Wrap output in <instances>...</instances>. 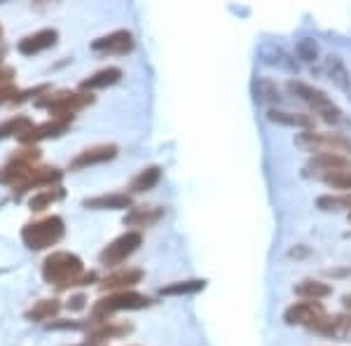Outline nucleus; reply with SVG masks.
<instances>
[{"mask_svg":"<svg viewBox=\"0 0 351 346\" xmlns=\"http://www.w3.org/2000/svg\"><path fill=\"white\" fill-rule=\"evenodd\" d=\"M141 279H143V271L141 269H117L106 276L99 286H101V291L124 293V291H129V288H134L136 283H141Z\"/></svg>","mask_w":351,"mask_h":346,"instance_id":"obj_15","label":"nucleus"},{"mask_svg":"<svg viewBox=\"0 0 351 346\" xmlns=\"http://www.w3.org/2000/svg\"><path fill=\"white\" fill-rule=\"evenodd\" d=\"M73 124L71 117H52V120L43 122V124H33L31 129L19 136V140L24 145H36L38 140H45V138H56V136L66 134L68 127Z\"/></svg>","mask_w":351,"mask_h":346,"instance_id":"obj_9","label":"nucleus"},{"mask_svg":"<svg viewBox=\"0 0 351 346\" xmlns=\"http://www.w3.org/2000/svg\"><path fill=\"white\" fill-rule=\"evenodd\" d=\"M162 180V169L160 166H148L143 169L136 178L132 180V185H129V190L134 192V195H143V192L152 190L157 183Z\"/></svg>","mask_w":351,"mask_h":346,"instance_id":"obj_24","label":"nucleus"},{"mask_svg":"<svg viewBox=\"0 0 351 346\" xmlns=\"http://www.w3.org/2000/svg\"><path fill=\"white\" fill-rule=\"evenodd\" d=\"M66 306L71 311H82L84 306H87V297H84L82 293H77V295H71V299L66 302Z\"/></svg>","mask_w":351,"mask_h":346,"instance_id":"obj_35","label":"nucleus"},{"mask_svg":"<svg viewBox=\"0 0 351 346\" xmlns=\"http://www.w3.org/2000/svg\"><path fill=\"white\" fill-rule=\"evenodd\" d=\"M316 203L324 211H342V197H319Z\"/></svg>","mask_w":351,"mask_h":346,"instance_id":"obj_33","label":"nucleus"},{"mask_svg":"<svg viewBox=\"0 0 351 346\" xmlns=\"http://www.w3.org/2000/svg\"><path fill=\"white\" fill-rule=\"evenodd\" d=\"M253 94H256V101L260 103H279L281 101V92L276 87V82H271L269 77H258L253 82Z\"/></svg>","mask_w":351,"mask_h":346,"instance_id":"obj_26","label":"nucleus"},{"mask_svg":"<svg viewBox=\"0 0 351 346\" xmlns=\"http://www.w3.org/2000/svg\"><path fill=\"white\" fill-rule=\"evenodd\" d=\"M94 103V96L89 92H47L45 96L36 101L38 108H45V110L52 112V117H71L75 115L77 110H82V108L92 106Z\"/></svg>","mask_w":351,"mask_h":346,"instance_id":"obj_4","label":"nucleus"},{"mask_svg":"<svg viewBox=\"0 0 351 346\" xmlns=\"http://www.w3.org/2000/svg\"><path fill=\"white\" fill-rule=\"evenodd\" d=\"M82 206L96 208V211H122V208H132V195H127V192L99 195V197H92V199H84Z\"/></svg>","mask_w":351,"mask_h":346,"instance_id":"obj_16","label":"nucleus"},{"mask_svg":"<svg viewBox=\"0 0 351 346\" xmlns=\"http://www.w3.org/2000/svg\"><path fill=\"white\" fill-rule=\"evenodd\" d=\"M33 127V120L26 115H16V117H10V120L0 122V140L10 138V136H24L28 129Z\"/></svg>","mask_w":351,"mask_h":346,"instance_id":"obj_27","label":"nucleus"},{"mask_svg":"<svg viewBox=\"0 0 351 346\" xmlns=\"http://www.w3.org/2000/svg\"><path fill=\"white\" fill-rule=\"evenodd\" d=\"M61 178H64V173H61L56 166H36L33 175L19 187V190H16V195L21 197V195H26V192H31V190H40V187H54V185L61 183Z\"/></svg>","mask_w":351,"mask_h":346,"instance_id":"obj_14","label":"nucleus"},{"mask_svg":"<svg viewBox=\"0 0 351 346\" xmlns=\"http://www.w3.org/2000/svg\"><path fill=\"white\" fill-rule=\"evenodd\" d=\"M75 346H94V344H89V342H87V344H75Z\"/></svg>","mask_w":351,"mask_h":346,"instance_id":"obj_39","label":"nucleus"},{"mask_svg":"<svg viewBox=\"0 0 351 346\" xmlns=\"http://www.w3.org/2000/svg\"><path fill=\"white\" fill-rule=\"evenodd\" d=\"M47 328H49V330H82V328H87V323H80V321H52Z\"/></svg>","mask_w":351,"mask_h":346,"instance_id":"obj_32","label":"nucleus"},{"mask_svg":"<svg viewBox=\"0 0 351 346\" xmlns=\"http://www.w3.org/2000/svg\"><path fill=\"white\" fill-rule=\"evenodd\" d=\"M66 197L64 187L61 185H54V187H45V190L36 192V195L28 199V208H31L33 213H43L45 208H49L52 203L61 201Z\"/></svg>","mask_w":351,"mask_h":346,"instance_id":"obj_21","label":"nucleus"},{"mask_svg":"<svg viewBox=\"0 0 351 346\" xmlns=\"http://www.w3.org/2000/svg\"><path fill=\"white\" fill-rule=\"evenodd\" d=\"M324 180H326V185H330V187H332V190H344V192H349V190H351V171L326 175Z\"/></svg>","mask_w":351,"mask_h":346,"instance_id":"obj_31","label":"nucleus"},{"mask_svg":"<svg viewBox=\"0 0 351 346\" xmlns=\"http://www.w3.org/2000/svg\"><path fill=\"white\" fill-rule=\"evenodd\" d=\"M10 160L24 162V164H36L38 160H40V147H38V145H24L21 150H16Z\"/></svg>","mask_w":351,"mask_h":346,"instance_id":"obj_29","label":"nucleus"},{"mask_svg":"<svg viewBox=\"0 0 351 346\" xmlns=\"http://www.w3.org/2000/svg\"><path fill=\"white\" fill-rule=\"evenodd\" d=\"M288 92H291L295 99L304 101L307 106L314 108V112L321 117L324 122L328 124H347V117H344V112L339 110V108L332 103L330 99H328L326 92H321V89L311 87V84L302 82V80H291L286 84Z\"/></svg>","mask_w":351,"mask_h":346,"instance_id":"obj_3","label":"nucleus"},{"mask_svg":"<svg viewBox=\"0 0 351 346\" xmlns=\"http://www.w3.org/2000/svg\"><path fill=\"white\" fill-rule=\"evenodd\" d=\"M56 40H59V31H56V28H43V31H36V33H31V36L21 38V40L16 42V49L24 56H33V54H40L45 49L54 47Z\"/></svg>","mask_w":351,"mask_h":346,"instance_id":"obj_11","label":"nucleus"},{"mask_svg":"<svg viewBox=\"0 0 351 346\" xmlns=\"http://www.w3.org/2000/svg\"><path fill=\"white\" fill-rule=\"evenodd\" d=\"M66 234V223L59 215H47V218L33 220L21 230V241L31 251H47L54 243H59Z\"/></svg>","mask_w":351,"mask_h":346,"instance_id":"obj_2","label":"nucleus"},{"mask_svg":"<svg viewBox=\"0 0 351 346\" xmlns=\"http://www.w3.org/2000/svg\"><path fill=\"white\" fill-rule=\"evenodd\" d=\"M152 299L145 297L141 293L124 291V293H112L108 297H101L99 302L92 306V323H104L108 321L110 314L115 311H134V309H145L150 306Z\"/></svg>","mask_w":351,"mask_h":346,"instance_id":"obj_5","label":"nucleus"},{"mask_svg":"<svg viewBox=\"0 0 351 346\" xmlns=\"http://www.w3.org/2000/svg\"><path fill=\"white\" fill-rule=\"evenodd\" d=\"M12 84H14V68L0 66V89L12 87Z\"/></svg>","mask_w":351,"mask_h":346,"instance_id":"obj_34","label":"nucleus"},{"mask_svg":"<svg viewBox=\"0 0 351 346\" xmlns=\"http://www.w3.org/2000/svg\"><path fill=\"white\" fill-rule=\"evenodd\" d=\"M342 208H349L351 211V197H342Z\"/></svg>","mask_w":351,"mask_h":346,"instance_id":"obj_36","label":"nucleus"},{"mask_svg":"<svg viewBox=\"0 0 351 346\" xmlns=\"http://www.w3.org/2000/svg\"><path fill=\"white\" fill-rule=\"evenodd\" d=\"M269 122L284 124V127H300V129H311L314 127V120L309 115H302V112H286V110H276L271 108L267 112Z\"/></svg>","mask_w":351,"mask_h":346,"instance_id":"obj_23","label":"nucleus"},{"mask_svg":"<svg viewBox=\"0 0 351 346\" xmlns=\"http://www.w3.org/2000/svg\"><path fill=\"white\" fill-rule=\"evenodd\" d=\"M309 169H316V173L332 175V173H344L351 171V160L342 155H314L309 160Z\"/></svg>","mask_w":351,"mask_h":346,"instance_id":"obj_17","label":"nucleus"},{"mask_svg":"<svg viewBox=\"0 0 351 346\" xmlns=\"http://www.w3.org/2000/svg\"><path fill=\"white\" fill-rule=\"evenodd\" d=\"M132 330H134V328L129 325V323H112V321L92 323V321H89L87 339H89V344H99V342H106V339L124 337V334H129Z\"/></svg>","mask_w":351,"mask_h":346,"instance_id":"obj_13","label":"nucleus"},{"mask_svg":"<svg viewBox=\"0 0 351 346\" xmlns=\"http://www.w3.org/2000/svg\"><path fill=\"white\" fill-rule=\"evenodd\" d=\"M164 218L162 206H134L132 211L124 215V225L129 227H150L160 223Z\"/></svg>","mask_w":351,"mask_h":346,"instance_id":"obj_19","label":"nucleus"},{"mask_svg":"<svg viewBox=\"0 0 351 346\" xmlns=\"http://www.w3.org/2000/svg\"><path fill=\"white\" fill-rule=\"evenodd\" d=\"M300 147L316 155H351V140L344 138L342 134H319V132H304L295 138Z\"/></svg>","mask_w":351,"mask_h":346,"instance_id":"obj_7","label":"nucleus"},{"mask_svg":"<svg viewBox=\"0 0 351 346\" xmlns=\"http://www.w3.org/2000/svg\"><path fill=\"white\" fill-rule=\"evenodd\" d=\"M326 71H328V77L332 80V84H335L347 99H351V75H349L347 66H344V61L339 59V56H328Z\"/></svg>","mask_w":351,"mask_h":346,"instance_id":"obj_18","label":"nucleus"},{"mask_svg":"<svg viewBox=\"0 0 351 346\" xmlns=\"http://www.w3.org/2000/svg\"><path fill=\"white\" fill-rule=\"evenodd\" d=\"M61 311V302L59 299H38L33 302L31 309L26 311V321L31 323H45V321H52L56 314Z\"/></svg>","mask_w":351,"mask_h":346,"instance_id":"obj_22","label":"nucleus"},{"mask_svg":"<svg viewBox=\"0 0 351 346\" xmlns=\"http://www.w3.org/2000/svg\"><path fill=\"white\" fill-rule=\"evenodd\" d=\"M120 147L115 143H104V145H92L87 150H82L75 160L71 162V171H82L87 166H96V164H106L110 160H115Z\"/></svg>","mask_w":351,"mask_h":346,"instance_id":"obj_10","label":"nucleus"},{"mask_svg":"<svg viewBox=\"0 0 351 346\" xmlns=\"http://www.w3.org/2000/svg\"><path fill=\"white\" fill-rule=\"evenodd\" d=\"M3 36H5V31H3V26H0V52H3Z\"/></svg>","mask_w":351,"mask_h":346,"instance_id":"obj_38","label":"nucleus"},{"mask_svg":"<svg viewBox=\"0 0 351 346\" xmlns=\"http://www.w3.org/2000/svg\"><path fill=\"white\" fill-rule=\"evenodd\" d=\"M332 293V288L328 286V283L324 281H302V283H298L295 286V295L298 297H302V299H311V302H319V299H324L328 297V295Z\"/></svg>","mask_w":351,"mask_h":346,"instance_id":"obj_25","label":"nucleus"},{"mask_svg":"<svg viewBox=\"0 0 351 346\" xmlns=\"http://www.w3.org/2000/svg\"><path fill=\"white\" fill-rule=\"evenodd\" d=\"M84 274V264L75 253L56 251L43 262V279L56 288H75V281Z\"/></svg>","mask_w":351,"mask_h":346,"instance_id":"obj_1","label":"nucleus"},{"mask_svg":"<svg viewBox=\"0 0 351 346\" xmlns=\"http://www.w3.org/2000/svg\"><path fill=\"white\" fill-rule=\"evenodd\" d=\"M344 306H349L351 309V295H344Z\"/></svg>","mask_w":351,"mask_h":346,"instance_id":"obj_37","label":"nucleus"},{"mask_svg":"<svg viewBox=\"0 0 351 346\" xmlns=\"http://www.w3.org/2000/svg\"><path fill=\"white\" fill-rule=\"evenodd\" d=\"M120 80H122V68L108 66V68H104V71H99V73H94V75H89L87 80H82L80 82V89H82V92L92 94L94 89H106V87H110V84H117Z\"/></svg>","mask_w":351,"mask_h":346,"instance_id":"obj_20","label":"nucleus"},{"mask_svg":"<svg viewBox=\"0 0 351 346\" xmlns=\"http://www.w3.org/2000/svg\"><path fill=\"white\" fill-rule=\"evenodd\" d=\"M141 243H143V234H141L138 230H132V232H124L122 236H117L115 241L108 243V246L101 251L99 260L101 264L106 267H115V264H122L127 258H132V255L138 251Z\"/></svg>","mask_w":351,"mask_h":346,"instance_id":"obj_8","label":"nucleus"},{"mask_svg":"<svg viewBox=\"0 0 351 346\" xmlns=\"http://www.w3.org/2000/svg\"><path fill=\"white\" fill-rule=\"evenodd\" d=\"M92 49L104 54H129L134 49V36L129 31H112L104 38H96Z\"/></svg>","mask_w":351,"mask_h":346,"instance_id":"obj_12","label":"nucleus"},{"mask_svg":"<svg viewBox=\"0 0 351 346\" xmlns=\"http://www.w3.org/2000/svg\"><path fill=\"white\" fill-rule=\"evenodd\" d=\"M284 319L288 325H307L311 330L328 334L335 316H328V311L321 306V302H311V299H307V302H298V304L288 306Z\"/></svg>","mask_w":351,"mask_h":346,"instance_id":"obj_6","label":"nucleus"},{"mask_svg":"<svg viewBox=\"0 0 351 346\" xmlns=\"http://www.w3.org/2000/svg\"><path fill=\"white\" fill-rule=\"evenodd\" d=\"M206 288V281L204 279H192V281H176V283H169V286H164L160 295H167V297H171V295H195Z\"/></svg>","mask_w":351,"mask_h":346,"instance_id":"obj_28","label":"nucleus"},{"mask_svg":"<svg viewBox=\"0 0 351 346\" xmlns=\"http://www.w3.org/2000/svg\"><path fill=\"white\" fill-rule=\"evenodd\" d=\"M295 52L302 61H314L316 56H319V45H316L314 40H309V38H304V40L298 42Z\"/></svg>","mask_w":351,"mask_h":346,"instance_id":"obj_30","label":"nucleus"}]
</instances>
